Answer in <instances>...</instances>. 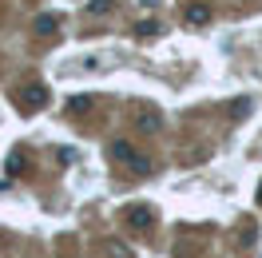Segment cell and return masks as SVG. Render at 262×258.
Masks as SVG:
<instances>
[{"label":"cell","instance_id":"7a4b0ae2","mask_svg":"<svg viewBox=\"0 0 262 258\" xmlns=\"http://www.w3.org/2000/svg\"><path fill=\"white\" fill-rule=\"evenodd\" d=\"M207 20H211V8H207V4H191V8H187V24H207Z\"/></svg>","mask_w":262,"mask_h":258},{"label":"cell","instance_id":"5b68a950","mask_svg":"<svg viewBox=\"0 0 262 258\" xmlns=\"http://www.w3.org/2000/svg\"><path fill=\"white\" fill-rule=\"evenodd\" d=\"M112 155H119L123 163H127V159H135V151H131L127 143H112Z\"/></svg>","mask_w":262,"mask_h":258},{"label":"cell","instance_id":"6da1fadb","mask_svg":"<svg viewBox=\"0 0 262 258\" xmlns=\"http://www.w3.org/2000/svg\"><path fill=\"white\" fill-rule=\"evenodd\" d=\"M16 107H24V112H36V107H44V88L40 83H28L24 92L16 96Z\"/></svg>","mask_w":262,"mask_h":258},{"label":"cell","instance_id":"3957f363","mask_svg":"<svg viewBox=\"0 0 262 258\" xmlns=\"http://www.w3.org/2000/svg\"><path fill=\"white\" fill-rule=\"evenodd\" d=\"M127 167H131V175H151V163L143 159V155H135V159H127Z\"/></svg>","mask_w":262,"mask_h":258},{"label":"cell","instance_id":"ba28073f","mask_svg":"<svg viewBox=\"0 0 262 258\" xmlns=\"http://www.w3.org/2000/svg\"><path fill=\"white\" fill-rule=\"evenodd\" d=\"M250 112V99H238V103H230V115H246Z\"/></svg>","mask_w":262,"mask_h":258},{"label":"cell","instance_id":"8992f818","mask_svg":"<svg viewBox=\"0 0 262 258\" xmlns=\"http://www.w3.org/2000/svg\"><path fill=\"white\" fill-rule=\"evenodd\" d=\"M36 32H56V16H40L36 20Z\"/></svg>","mask_w":262,"mask_h":258},{"label":"cell","instance_id":"277c9868","mask_svg":"<svg viewBox=\"0 0 262 258\" xmlns=\"http://www.w3.org/2000/svg\"><path fill=\"white\" fill-rule=\"evenodd\" d=\"M112 8H115V0H92V4H88L92 16H103V12H112Z\"/></svg>","mask_w":262,"mask_h":258},{"label":"cell","instance_id":"52a82bcc","mask_svg":"<svg viewBox=\"0 0 262 258\" xmlns=\"http://www.w3.org/2000/svg\"><path fill=\"white\" fill-rule=\"evenodd\" d=\"M135 32H139V36H155V32H159V24H155V20H143Z\"/></svg>","mask_w":262,"mask_h":258}]
</instances>
